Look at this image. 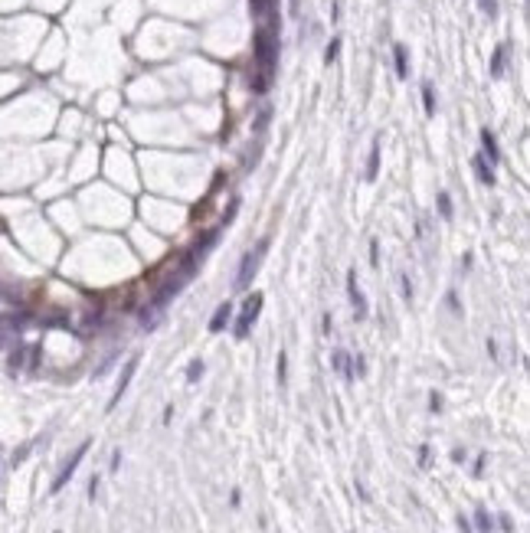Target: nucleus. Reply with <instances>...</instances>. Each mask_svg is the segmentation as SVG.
<instances>
[{
    "instance_id": "4",
    "label": "nucleus",
    "mask_w": 530,
    "mask_h": 533,
    "mask_svg": "<svg viewBox=\"0 0 530 533\" xmlns=\"http://www.w3.org/2000/svg\"><path fill=\"white\" fill-rule=\"evenodd\" d=\"M89 445H92V442H82L79 448H75V452H73V458H69V461H65V465H63V471H59V475H56V481H53V494H59V491H63V487H65V481H69V477L75 475V468H79V461L85 458V452H89Z\"/></svg>"
},
{
    "instance_id": "13",
    "label": "nucleus",
    "mask_w": 530,
    "mask_h": 533,
    "mask_svg": "<svg viewBox=\"0 0 530 533\" xmlns=\"http://www.w3.org/2000/svg\"><path fill=\"white\" fill-rule=\"evenodd\" d=\"M504 56H507V46L494 49V59H491V75H504Z\"/></svg>"
},
{
    "instance_id": "21",
    "label": "nucleus",
    "mask_w": 530,
    "mask_h": 533,
    "mask_svg": "<svg viewBox=\"0 0 530 533\" xmlns=\"http://www.w3.org/2000/svg\"><path fill=\"white\" fill-rule=\"evenodd\" d=\"M403 295H406V298L413 301V285H409V278H403Z\"/></svg>"
},
{
    "instance_id": "17",
    "label": "nucleus",
    "mask_w": 530,
    "mask_h": 533,
    "mask_svg": "<svg viewBox=\"0 0 530 533\" xmlns=\"http://www.w3.org/2000/svg\"><path fill=\"white\" fill-rule=\"evenodd\" d=\"M200 376H203V364H200V360H194V364H190V370H187V383H196Z\"/></svg>"
},
{
    "instance_id": "2",
    "label": "nucleus",
    "mask_w": 530,
    "mask_h": 533,
    "mask_svg": "<svg viewBox=\"0 0 530 533\" xmlns=\"http://www.w3.org/2000/svg\"><path fill=\"white\" fill-rule=\"evenodd\" d=\"M265 249H269V239H259V246H255V249L243 259V265H239V275H236V288H249L253 275L259 272L262 259H265Z\"/></svg>"
},
{
    "instance_id": "6",
    "label": "nucleus",
    "mask_w": 530,
    "mask_h": 533,
    "mask_svg": "<svg viewBox=\"0 0 530 533\" xmlns=\"http://www.w3.org/2000/svg\"><path fill=\"white\" fill-rule=\"evenodd\" d=\"M347 295H351V305H354V317L364 321L367 317V298H364V291L357 288V275H347Z\"/></svg>"
},
{
    "instance_id": "3",
    "label": "nucleus",
    "mask_w": 530,
    "mask_h": 533,
    "mask_svg": "<svg viewBox=\"0 0 530 533\" xmlns=\"http://www.w3.org/2000/svg\"><path fill=\"white\" fill-rule=\"evenodd\" d=\"M259 311H262V295L259 291H253L249 298H245V305H243V315H239V321H236V340H245L249 337V331H253V324H255V317H259Z\"/></svg>"
},
{
    "instance_id": "18",
    "label": "nucleus",
    "mask_w": 530,
    "mask_h": 533,
    "mask_svg": "<svg viewBox=\"0 0 530 533\" xmlns=\"http://www.w3.org/2000/svg\"><path fill=\"white\" fill-rule=\"evenodd\" d=\"M439 213L445 219H452V200H449V194H439Z\"/></svg>"
},
{
    "instance_id": "5",
    "label": "nucleus",
    "mask_w": 530,
    "mask_h": 533,
    "mask_svg": "<svg viewBox=\"0 0 530 533\" xmlns=\"http://www.w3.org/2000/svg\"><path fill=\"white\" fill-rule=\"evenodd\" d=\"M138 373V357H131L128 364H124V370H122V376H118V386H115V396L108 399V409H115L118 406V399L128 393V383H131V376Z\"/></svg>"
},
{
    "instance_id": "20",
    "label": "nucleus",
    "mask_w": 530,
    "mask_h": 533,
    "mask_svg": "<svg viewBox=\"0 0 530 533\" xmlns=\"http://www.w3.org/2000/svg\"><path fill=\"white\" fill-rule=\"evenodd\" d=\"M478 4H482V10H484L488 16L498 14V0H478Z\"/></svg>"
},
{
    "instance_id": "22",
    "label": "nucleus",
    "mask_w": 530,
    "mask_h": 533,
    "mask_svg": "<svg viewBox=\"0 0 530 533\" xmlns=\"http://www.w3.org/2000/svg\"><path fill=\"white\" fill-rule=\"evenodd\" d=\"M419 465H423V468L429 465V448H425V445H423V452H419Z\"/></svg>"
},
{
    "instance_id": "8",
    "label": "nucleus",
    "mask_w": 530,
    "mask_h": 533,
    "mask_svg": "<svg viewBox=\"0 0 530 533\" xmlns=\"http://www.w3.org/2000/svg\"><path fill=\"white\" fill-rule=\"evenodd\" d=\"M229 317H233V305L226 301V305L216 307V315H213V321H210V334H220L223 327L229 324Z\"/></svg>"
},
{
    "instance_id": "16",
    "label": "nucleus",
    "mask_w": 530,
    "mask_h": 533,
    "mask_svg": "<svg viewBox=\"0 0 530 533\" xmlns=\"http://www.w3.org/2000/svg\"><path fill=\"white\" fill-rule=\"evenodd\" d=\"M337 53H341V40H331V46L324 49V63L331 65V63H334V59H337Z\"/></svg>"
},
{
    "instance_id": "11",
    "label": "nucleus",
    "mask_w": 530,
    "mask_h": 533,
    "mask_svg": "<svg viewBox=\"0 0 530 533\" xmlns=\"http://www.w3.org/2000/svg\"><path fill=\"white\" fill-rule=\"evenodd\" d=\"M475 170H478V180L482 184H494V174H491V164H484V157H475Z\"/></svg>"
},
{
    "instance_id": "1",
    "label": "nucleus",
    "mask_w": 530,
    "mask_h": 533,
    "mask_svg": "<svg viewBox=\"0 0 530 533\" xmlns=\"http://www.w3.org/2000/svg\"><path fill=\"white\" fill-rule=\"evenodd\" d=\"M275 56H278V43L272 30H259L255 33V63H259V79H255V92H265L275 73Z\"/></svg>"
},
{
    "instance_id": "19",
    "label": "nucleus",
    "mask_w": 530,
    "mask_h": 533,
    "mask_svg": "<svg viewBox=\"0 0 530 533\" xmlns=\"http://www.w3.org/2000/svg\"><path fill=\"white\" fill-rule=\"evenodd\" d=\"M285 366H288V357L278 354V383H282V386H285Z\"/></svg>"
},
{
    "instance_id": "12",
    "label": "nucleus",
    "mask_w": 530,
    "mask_h": 533,
    "mask_svg": "<svg viewBox=\"0 0 530 533\" xmlns=\"http://www.w3.org/2000/svg\"><path fill=\"white\" fill-rule=\"evenodd\" d=\"M393 56H396V75H400V79H406V75H409L406 49H403V46H393Z\"/></svg>"
},
{
    "instance_id": "7",
    "label": "nucleus",
    "mask_w": 530,
    "mask_h": 533,
    "mask_svg": "<svg viewBox=\"0 0 530 533\" xmlns=\"http://www.w3.org/2000/svg\"><path fill=\"white\" fill-rule=\"evenodd\" d=\"M331 366L341 373L344 380H354V360L347 350H334V354H331Z\"/></svg>"
},
{
    "instance_id": "24",
    "label": "nucleus",
    "mask_w": 530,
    "mask_h": 533,
    "mask_svg": "<svg viewBox=\"0 0 530 533\" xmlns=\"http://www.w3.org/2000/svg\"><path fill=\"white\" fill-rule=\"evenodd\" d=\"M4 344H7V331H0V350H4Z\"/></svg>"
},
{
    "instance_id": "9",
    "label": "nucleus",
    "mask_w": 530,
    "mask_h": 533,
    "mask_svg": "<svg viewBox=\"0 0 530 533\" xmlns=\"http://www.w3.org/2000/svg\"><path fill=\"white\" fill-rule=\"evenodd\" d=\"M482 144H484V154H488V161H491V164H498V161H501V154H498V141H494V134H491L488 128L482 131Z\"/></svg>"
},
{
    "instance_id": "14",
    "label": "nucleus",
    "mask_w": 530,
    "mask_h": 533,
    "mask_svg": "<svg viewBox=\"0 0 530 533\" xmlns=\"http://www.w3.org/2000/svg\"><path fill=\"white\" fill-rule=\"evenodd\" d=\"M475 524H478V530H482V533H491V530H494V524H491V514H488V510H478V514H475Z\"/></svg>"
},
{
    "instance_id": "15",
    "label": "nucleus",
    "mask_w": 530,
    "mask_h": 533,
    "mask_svg": "<svg viewBox=\"0 0 530 533\" xmlns=\"http://www.w3.org/2000/svg\"><path fill=\"white\" fill-rule=\"evenodd\" d=\"M423 105H425V115H435V95H433V85H423Z\"/></svg>"
},
{
    "instance_id": "10",
    "label": "nucleus",
    "mask_w": 530,
    "mask_h": 533,
    "mask_svg": "<svg viewBox=\"0 0 530 533\" xmlns=\"http://www.w3.org/2000/svg\"><path fill=\"white\" fill-rule=\"evenodd\" d=\"M376 170H380V141H373V147H370V161H367V180H376Z\"/></svg>"
},
{
    "instance_id": "23",
    "label": "nucleus",
    "mask_w": 530,
    "mask_h": 533,
    "mask_svg": "<svg viewBox=\"0 0 530 533\" xmlns=\"http://www.w3.org/2000/svg\"><path fill=\"white\" fill-rule=\"evenodd\" d=\"M376 252H380V249H376V243H370V262H373V265L380 262V255H376Z\"/></svg>"
}]
</instances>
